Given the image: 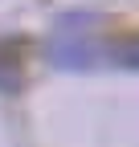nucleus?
Wrapping results in <instances>:
<instances>
[{"label": "nucleus", "instance_id": "f03ea898", "mask_svg": "<svg viewBox=\"0 0 139 147\" xmlns=\"http://www.w3.org/2000/svg\"><path fill=\"white\" fill-rule=\"evenodd\" d=\"M115 57L123 61V65H135V69H139V37H127V41H119V45H115Z\"/></svg>", "mask_w": 139, "mask_h": 147}, {"label": "nucleus", "instance_id": "f257e3e1", "mask_svg": "<svg viewBox=\"0 0 139 147\" xmlns=\"http://www.w3.org/2000/svg\"><path fill=\"white\" fill-rule=\"evenodd\" d=\"M98 45L90 41H82V37H57L53 45H49V61L61 65V69H90L98 61Z\"/></svg>", "mask_w": 139, "mask_h": 147}]
</instances>
